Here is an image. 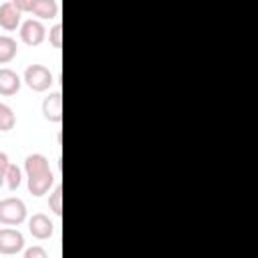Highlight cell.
I'll return each instance as SVG.
<instances>
[{
    "mask_svg": "<svg viewBox=\"0 0 258 258\" xmlns=\"http://www.w3.org/2000/svg\"><path fill=\"white\" fill-rule=\"evenodd\" d=\"M26 220V206L18 198L0 200V224L4 226H18Z\"/></svg>",
    "mask_w": 258,
    "mask_h": 258,
    "instance_id": "obj_1",
    "label": "cell"
},
{
    "mask_svg": "<svg viewBox=\"0 0 258 258\" xmlns=\"http://www.w3.org/2000/svg\"><path fill=\"white\" fill-rule=\"evenodd\" d=\"M24 83L32 91L42 93V91H46L52 85V73L46 67H42V64H30L24 71Z\"/></svg>",
    "mask_w": 258,
    "mask_h": 258,
    "instance_id": "obj_2",
    "label": "cell"
},
{
    "mask_svg": "<svg viewBox=\"0 0 258 258\" xmlns=\"http://www.w3.org/2000/svg\"><path fill=\"white\" fill-rule=\"evenodd\" d=\"M24 248V236L14 228L0 230V254H18Z\"/></svg>",
    "mask_w": 258,
    "mask_h": 258,
    "instance_id": "obj_3",
    "label": "cell"
},
{
    "mask_svg": "<svg viewBox=\"0 0 258 258\" xmlns=\"http://www.w3.org/2000/svg\"><path fill=\"white\" fill-rule=\"evenodd\" d=\"M44 36H46V30H44V26H42V22L40 20H26L24 24H22V28H20V38H22V42L24 44H28V46H38L42 40H44Z\"/></svg>",
    "mask_w": 258,
    "mask_h": 258,
    "instance_id": "obj_4",
    "label": "cell"
},
{
    "mask_svg": "<svg viewBox=\"0 0 258 258\" xmlns=\"http://www.w3.org/2000/svg\"><path fill=\"white\" fill-rule=\"evenodd\" d=\"M28 230H30V234H32L36 240H46V238L52 236L54 224H52V220H50L48 216H44V214H34V216L28 220Z\"/></svg>",
    "mask_w": 258,
    "mask_h": 258,
    "instance_id": "obj_5",
    "label": "cell"
},
{
    "mask_svg": "<svg viewBox=\"0 0 258 258\" xmlns=\"http://www.w3.org/2000/svg\"><path fill=\"white\" fill-rule=\"evenodd\" d=\"M42 115L52 123L62 121V95L60 93H52L42 101Z\"/></svg>",
    "mask_w": 258,
    "mask_h": 258,
    "instance_id": "obj_6",
    "label": "cell"
},
{
    "mask_svg": "<svg viewBox=\"0 0 258 258\" xmlns=\"http://www.w3.org/2000/svg\"><path fill=\"white\" fill-rule=\"evenodd\" d=\"M52 183H54V175H52V171L48 169V171H44V173H38V175H30V177H28V191H30L32 196H44V194L50 189Z\"/></svg>",
    "mask_w": 258,
    "mask_h": 258,
    "instance_id": "obj_7",
    "label": "cell"
},
{
    "mask_svg": "<svg viewBox=\"0 0 258 258\" xmlns=\"http://www.w3.org/2000/svg\"><path fill=\"white\" fill-rule=\"evenodd\" d=\"M20 24V10L12 2H4L0 6V26L4 30H16Z\"/></svg>",
    "mask_w": 258,
    "mask_h": 258,
    "instance_id": "obj_8",
    "label": "cell"
},
{
    "mask_svg": "<svg viewBox=\"0 0 258 258\" xmlns=\"http://www.w3.org/2000/svg\"><path fill=\"white\" fill-rule=\"evenodd\" d=\"M20 89V77L12 69H0V95H14Z\"/></svg>",
    "mask_w": 258,
    "mask_h": 258,
    "instance_id": "obj_9",
    "label": "cell"
},
{
    "mask_svg": "<svg viewBox=\"0 0 258 258\" xmlns=\"http://www.w3.org/2000/svg\"><path fill=\"white\" fill-rule=\"evenodd\" d=\"M30 12H32L34 16H38V18L50 20V18H56V14H58V4H56V0H34Z\"/></svg>",
    "mask_w": 258,
    "mask_h": 258,
    "instance_id": "obj_10",
    "label": "cell"
},
{
    "mask_svg": "<svg viewBox=\"0 0 258 258\" xmlns=\"http://www.w3.org/2000/svg\"><path fill=\"white\" fill-rule=\"evenodd\" d=\"M48 169H50V167H48V159H46L44 155H40V153H32V155H28V157L24 159V171H26V177L44 173V171H48Z\"/></svg>",
    "mask_w": 258,
    "mask_h": 258,
    "instance_id": "obj_11",
    "label": "cell"
},
{
    "mask_svg": "<svg viewBox=\"0 0 258 258\" xmlns=\"http://www.w3.org/2000/svg\"><path fill=\"white\" fill-rule=\"evenodd\" d=\"M18 52V44L12 36H0V64L10 62Z\"/></svg>",
    "mask_w": 258,
    "mask_h": 258,
    "instance_id": "obj_12",
    "label": "cell"
},
{
    "mask_svg": "<svg viewBox=\"0 0 258 258\" xmlns=\"http://www.w3.org/2000/svg\"><path fill=\"white\" fill-rule=\"evenodd\" d=\"M14 123H16L14 111L8 105L0 103V131H10L14 127Z\"/></svg>",
    "mask_w": 258,
    "mask_h": 258,
    "instance_id": "obj_13",
    "label": "cell"
},
{
    "mask_svg": "<svg viewBox=\"0 0 258 258\" xmlns=\"http://www.w3.org/2000/svg\"><path fill=\"white\" fill-rule=\"evenodd\" d=\"M4 181H6V185L10 187V189H16L18 185H20V181H22V173H20V169L16 167V165H8V169H6V175H4Z\"/></svg>",
    "mask_w": 258,
    "mask_h": 258,
    "instance_id": "obj_14",
    "label": "cell"
},
{
    "mask_svg": "<svg viewBox=\"0 0 258 258\" xmlns=\"http://www.w3.org/2000/svg\"><path fill=\"white\" fill-rule=\"evenodd\" d=\"M60 202H62V187H60V185H56V187H54V191H52V194H50V198H48V208H50L56 216H60V214H62V204H60Z\"/></svg>",
    "mask_w": 258,
    "mask_h": 258,
    "instance_id": "obj_15",
    "label": "cell"
},
{
    "mask_svg": "<svg viewBox=\"0 0 258 258\" xmlns=\"http://www.w3.org/2000/svg\"><path fill=\"white\" fill-rule=\"evenodd\" d=\"M48 42L54 46V48H60L62 44V24H54L50 30H48Z\"/></svg>",
    "mask_w": 258,
    "mask_h": 258,
    "instance_id": "obj_16",
    "label": "cell"
},
{
    "mask_svg": "<svg viewBox=\"0 0 258 258\" xmlns=\"http://www.w3.org/2000/svg\"><path fill=\"white\" fill-rule=\"evenodd\" d=\"M24 258H48L46 250L44 248H38V246H32L24 252Z\"/></svg>",
    "mask_w": 258,
    "mask_h": 258,
    "instance_id": "obj_17",
    "label": "cell"
},
{
    "mask_svg": "<svg viewBox=\"0 0 258 258\" xmlns=\"http://www.w3.org/2000/svg\"><path fill=\"white\" fill-rule=\"evenodd\" d=\"M10 161H8V155L4 151H0V185L4 183V175H6V169H8Z\"/></svg>",
    "mask_w": 258,
    "mask_h": 258,
    "instance_id": "obj_18",
    "label": "cell"
},
{
    "mask_svg": "<svg viewBox=\"0 0 258 258\" xmlns=\"http://www.w3.org/2000/svg\"><path fill=\"white\" fill-rule=\"evenodd\" d=\"M32 2H34V0H12V4H14V6H16L20 12H30Z\"/></svg>",
    "mask_w": 258,
    "mask_h": 258,
    "instance_id": "obj_19",
    "label": "cell"
}]
</instances>
